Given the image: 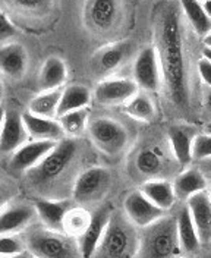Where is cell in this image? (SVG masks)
Segmentation results:
<instances>
[{
	"instance_id": "cell-35",
	"label": "cell",
	"mask_w": 211,
	"mask_h": 258,
	"mask_svg": "<svg viewBox=\"0 0 211 258\" xmlns=\"http://www.w3.org/2000/svg\"><path fill=\"white\" fill-rule=\"evenodd\" d=\"M15 34H17L15 25L12 24V21L6 16L3 11H0V43L8 41Z\"/></svg>"
},
{
	"instance_id": "cell-2",
	"label": "cell",
	"mask_w": 211,
	"mask_h": 258,
	"mask_svg": "<svg viewBox=\"0 0 211 258\" xmlns=\"http://www.w3.org/2000/svg\"><path fill=\"white\" fill-rule=\"evenodd\" d=\"M87 153L80 138H65L50 151L27 177L40 198L67 200L72 198L74 185L85 169H81Z\"/></svg>"
},
{
	"instance_id": "cell-39",
	"label": "cell",
	"mask_w": 211,
	"mask_h": 258,
	"mask_svg": "<svg viewBox=\"0 0 211 258\" xmlns=\"http://www.w3.org/2000/svg\"><path fill=\"white\" fill-rule=\"evenodd\" d=\"M8 189L5 188L3 183H0V211L8 206Z\"/></svg>"
},
{
	"instance_id": "cell-22",
	"label": "cell",
	"mask_w": 211,
	"mask_h": 258,
	"mask_svg": "<svg viewBox=\"0 0 211 258\" xmlns=\"http://www.w3.org/2000/svg\"><path fill=\"white\" fill-rule=\"evenodd\" d=\"M22 119H24L25 128H27L28 137L31 138V141L60 143L62 140L66 138L59 120L44 119V117L35 116L30 112L22 113Z\"/></svg>"
},
{
	"instance_id": "cell-12",
	"label": "cell",
	"mask_w": 211,
	"mask_h": 258,
	"mask_svg": "<svg viewBox=\"0 0 211 258\" xmlns=\"http://www.w3.org/2000/svg\"><path fill=\"white\" fill-rule=\"evenodd\" d=\"M139 93L138 85L130 78H106L94 90V100L100 106H125Z\"/></svg>"
},
{
	"instance_id": "cell-42",
	"label": "cell",
	"mask_w": 211,
	"mask_h": 258,
	"mask_svg": "<svg viewBox=\"0 0 211 258\" xmlns=\"http://www.w3.org/2000/svg\"><path fill=\"white\" fill-rule=\"evenodd\" d=\"M202 8H204L205 14H207L208 18L211 19V2H202Z\"/></svg>"
},
{
	"instance_id": "cell-40",
	"label": "cell",
	"mask_w": 211,
	"mask_h": 258,
	"mask_svg": "<svg viewBox=\"0 0 211 258\" xmlns=\"http://www.w3.org/2000/svg\"><path fill=\"white\" fill-rule=\"evenodd\" d=\"M33 254L30 251H25L22 254H18V255H0V258H31Z\"/></svg>"
},
{
	"instance_id": "cell-21",
	"label": "cell",
	"mask_w": 211,
	"mask_h": 258,
	"mask_svg": "<svg viewBox=\"0 0 211 258\" xmlns=\"http://www.w3.org/2000/svg\"><path fill=\"white\" fill-rule=\"evenodd\" d=\"M188 209L191 211L195 229L199 242L204 246L211 245V198L207 191L191 197L188 201Z\"/></svg>"
},
{
	"instance_id": "cell-36",
	"label": "cell",
	"mask_w": 211,
	"mask_h": 258,
	"mask_svg": "<svg viewBox=\"0 0 211 258\" xmlns=\"http://www.w3.org/2000/svg\"><path fill=\"white\" fill-rule=\"evenodd\" d=\"M198 77L199 81L211 90V62L204 56H201V59L198 60Z\"/></svg>"
},
{
	"instance_id": "cell-1",
	"label": "cell",
	"mask_w": 211,
	"mask_h": 258,
	"mask_svg": "<svg viewBox=\"0 0 211 258\" xmlns=\"http://www.w3.org/2000/svg\"><path fill=\"white\" fill-rule=\"evenodd\" d=\"M196 38L183 15L180 2L159 6L154 21V47L162 66L163 90L175 113L191 116L196 103L198 60L194 54Z\"/></svg>"
},
{
	"instance_id": "cell-29",
	"label": "cell",
	"mask_w": 211,
	"mask_h": 258,
	"mask_svg": "<svg viewBox=\"0 0 211 258\" xmlns=\"http://www.w3.org/2000/svg\"><path fill=\"white\" fill-rule=\"evenodd\" d=\"M183 15L186 18V22L189 24L191 30L195 35L201 40H204L211 32V19L205 14L202 3L199 2H180Z\"/></svg>"
},
{
	"instance_id": "cell-11",
	"label": "cell",
	"mask_w": 211,
	"mask_h": 258,
	"mask_svg": "<svg viewBox=\"0 0 211 258\" xmlns=\"http://www.w3.org/2000/svg\"><path fill=\"white\" fill-rule=\"evenodd\" d=\"M123 5L119 2H90L85 5V19L91 30L100 34L112 32L120 24Z\"/></svg>"
},
{
	"instance_id": "cell-31",
	"label": "cell",
	"mask_w": 211,
	"mask_h": 258,
	"mask_svg": "<svg viewBox=\"0 0 211 258\" xmlns=\"http://www.w3.org/2000/svg\"><path fill=\"white\" fill-rule=\"evenodd\" d=\"M91 217H93L91 210L75 206L66 214L65 222H63V233L78 239L91 223Z\"/></svg>"
},
{
	"instance_id": "cell-33",
	"label": "cell",
	"mask_w": 211,
	"mask_h": 258,
	"mask_svg": "<svg viewBox=\"0 0 211 258\" xmlns=\"http://www.w3.org/2000/svg\"><path fill=\"white\" fill-rule=\"evenodd\" d=\"M28 251L27 242L19 235H0V255H18Z\"/></svg>"
},
{
	"instance_id": "cell-7",
	"label": "cell",
	"mask_w": 211,
	"mask_h": 258,
	"mask_svg": "<svg viewBox=\"0 0 211 258\" xmlns=\"http://www.w3.org/2000/svg\"><path fill=\"white\" fill-rule=\"evenodd\" d=\"M112 183H113V176L107 167L103 166L87 167L78 176L74 185L72 200L77 206L93 211L103 204L101 201L109 194Z\"/></svg>"
},
{
	"instance_id": "cell-10",
	"label": "cell",
	"mask_w": 211,
	"mask_h": 258,
	"mask_svg": "<svg viewBox=\"0 0 211 258\" xmlns=\"http://www.w3.org/2000/svg\"><path fill=\"white\" fill-rule=\"evenodd\" d=\"M198 135L199 132L196 126L186 122L175 123L167 129V141L175 159L183 170L191 167L194 163V143Z\"/></svg>"
},
{
	"instance_id": "cell-5",
	"label": "cell",
	"mask_w": 211,
	"mask_h": 258,
	"mask_svg": "<svg viewBox=\"0 0 211 258\" xmlns=\"http://www.w3.org/2000/svg\"><path fill=\"white\" fill-rule=\"evenodd\" d=\"M138 258H180L178 223L173 213L166 214L156 223L139 230Z\"/></svg>"
},
{
	"instance_id": "cell-48",
	"label": "cell",
	"mask_w": 211,
	"mask_h": 258,
	"mask_svg": "<svg viewBox=\"0 0 211 258\" xmlns=\"http://www.w3.org/2000/svg\"><path fill=\"white\" fill-rule=\"evenodd\" d=\"M31 258H37V257H34V255H33V257H31Z\"/></svg>"
},
{
	"instance_id": "cell-25",
	"label": "cell",
	"mask_w": 211,
	"mask_h": 258,
	"mask_svg": "<svg viewBox=\"0 0 211 258\" xmlns=\"http://www.w3.org/2000/svg\"><path fill=\"white\" fill-rule=\"evenodd\" d=\"M139 189L154 206L167 213H170L178 204V198L172 180H163V179L148 180L141 185Z\"/></svg>"
},
{
	"instance_id": "cell-13",
	"label": "cell",
	"mask_w": 211,
	"mask_h": 258,
	"mask_svg": "<svg viewBox=\"0 0 211 258\" xmlns=\"http://www.w3.org/2000/svg\"><path fill=\"white\" fill-rule=\"evenodd\" d=\"M123 211L130 222L139 230L156 223L166 214H169L167 211L154 206L146 195L141 192V189H135L126 195L123 201Z\"/></svg>"
},
{
	"instance_id": "cell-30",
	"label": "cell",
	"mask_w": 211,
	"mask_h": 258,
	"mask_svg": "<svg viewBox=\"0 0 211 258\" xmlns=\"http://www.w3.org/2000/svg\"><path fill=\"white\" fill-rule=\"evenodd\" d=\"M123 113L129 116L130 119H135L138 122L150 123L156 117V104L148 93L141 91L130 98L129 101L123 106Z\"/></svg>"
},
{
	"instance_id": "cell-34",
	"label": "cell",
	"mask_w": 211,
	"mask_h": 258,
	"mask_svg": "<svg viewBox=\"0 0 211 258\" xmlns=\"http://www.w3.org/2000/svg\"><path fill=\"white\" fill-rule=\"evenodd\" d=\"M211 157V134H199L194 143V161H201Z\"/></svg>"
},
{
	"instance_id": "cell-20",
	"label": "cell",
	"mask_w": 211,
	"mask_h": 258,
	"mask_svg": "<svg viewBox=\"0 0 211 258\" xmlns=\"http://www.w3.org/2000/svg\"><path fill=\"white\" fill-rule=\"evenodd\" d=\"M30 140L25 128L22 113L17 109H6V117L0 135V151L2 153H15Z\"/></svg>"
},
{
	"instance_id": "cell-23",
	"label": "cell",
	"mask_w": 211,
	"mask_h": 258,
	"mask_svg": "<svg viewBox=\"0 0 211 258\" xmlns=\"http://www.w3.org/2000/svg\"><path fill=\"white\" fill-rule=\"evenodd\" d=\"M208 185H210L208 179L195 164L182 170L178 176L173 179V188H175L178 203H186L191 197L207 191Z\"/></svg>"
},
{
	"instance_id": "cell-37",
	"label": "cell",
	"mask_w": 211,
	"mask_h": 258,
	"mask_svg": "<svg viewBox=\"0 0 211 258\" xmlns=\"http://www.w3.org/2000/svg\"><path fill=\"white\" fill-rule=\"evenodd\" d=\"M202 112L208 120V125H211V90H207L202 96Z\"/></svg>"
},
{
	"instance_id": "cell-8",
	"label": "cell",
	"mask_w": 211,
	"mask_h": 258,
	"mask_svg": "<svg viewBox=\"0 0 211 258\" xmlns=\"http://www.w3.org/2000/svg\"><path fill=\"white\" fill-rule=\"evenodd\" d=\"M87 132L93 145L109 157L123 154L130 143L128 128L122 122L107 116L90 119Z\"/></svg>"
},
{
	"instance_id": "cell-17",
	"label": "cell",
	"mask_w": 211,
	"mask_h": 258,
	"mask_svg": "<svg viewBox=\"0 0 211 258\" xmlns=\"http://www.w3.org/2000/svg\"><path fill=\"white\" fill-rule=\"evenodd\" d=\"M34 207L37 211V217L40 219L43 227L63 233V222L66 214L77 204L72 198L67 200H47V198H35Z\"/></svg>"
},
{
	"instance_id": "cell-27",
	"label": "cell",
	"mask_w": 211,
	"mask_h": 258,
	"mask_svg": "<svg viewBox=\"0 0 211 258\" xmlns=\"http://www.w3.org/2000/svg\"><path fill=\"white\" fill-rule=\"evenodd\" d=\"M63 88L60 90H51V91H41L38 96H35L30 101L28 112L35 116L57 120L59 117V104L62 100Z\"/></svg>"
},
{
	"instance_id": "cell-47",
	"label": "cell",
	"mask_w": 211,
	"mask_h": 258,
	"mask_svg": "<svg viewBox=\"0 0 211 258\" xmlns=\"http://www.w3.org/2000/svg\"><path fill=\"white\" fill-rule=\"evenodd\" d=\"M208 129H210V134H211V125H208Z\"/></svg>"
},
{
	"instance_id": "cell-4",
	"label": "cell",
	"mask_w": 211,
	"mask_h": 258,
	"mask_svg": "<svg viewBox=\"0 0 211 258\" xmlns=\"http://www.w3.org/2000/svg\"><path fill=\"white\" fill-rule=\"evenodd\" d=\"M139 229L123 210H113L106 233L93 258H138Z\"/></svg>"
},
{
	"instance_id": "cell-28",
	"label": "cell",
	"mask_w": 211,
	"mask_h": 258,
	"mask_svg": "<svg viewBox=\"0 0 211 258\" xmlns=\"http://www.w3.org/2000/svg\"><path fill=\"white\" fill-rule=\"evenodd\" d=\"M91 98H93V94L88 87L80 85V84L67 85L63 88V93H62V100L59 104V117L69 112L87 109L91 103Z\"/></svg>"
},
{
	"instance_id": "cell-9",
	"label": "cell",
	"mask_w": 211,
	"mask_h": 258,
	"mask_svg": "<svg viewBox=\"0 0 211 258\" xmlns=\"http://www.w3.org/2000/svg\"><path fill=\"white\" fill-rule=\"evenodd\" d=\"M132 80L141 91L157 93L163 88L162 66L159 60L157 50L154 44L143 48L133 59L132 66Z\"/></svg>"
},
{
	"instance_id": "cell-19",
	"label": "cell",
	"mask_w": 211,
	"mask_h": 258,
	"mask_svg": "<svg viewBox=\"0 0 211 258\" xmlns=\"http://www.w3.org/2000/svg\"><path fill=\"white\" fill-rule=\"evenodd\" d=\"M133 54V43L130 40H122L112 43L94 56V68L100 74H110L122 68Z\"/></svg>"
},
{
	"instance_id": "cell-46",
	"label": "cell",
	"mask_w": 211,
	"mask_h": 258,
	"mask_svg": "<svg viewBox=\"0 0 211 258\" xmlns=\"http://www.w3.org/2000/svg\"><path fill=\"white\" fill-rule=\"evenodd\" d=\"M207 192H208V195H210V198H211V180H210V185H208V189H207Z\"/></svg>"
},
{
	"instance_id": "cell-49",
	"label": "cell",
	"mask_w": 211,
	"mask_h": 258,
	"mask_svg": "<svg viewBox=\"0 0 211 258\" xmlns=\"http://www.w3.org/2000/svg\"><path fill=\"white\" fill-rule=\"evenodd\" d=\"M180 258H186V257H180Z\"/></svg>"
},
{
	"instance_id": "cell-6",
	"label": "cell",
	"mask_w": 211,
	"mask_h": 258,
	"mask_svg": "<svg viewBox=\"0 0 211 258\" xmlns=\"http://www.w3.org/2000/svg\"><path fill=\"white\" fill-rule=\"evenodd\" d=\"M27 249L37 258H82L78 241L46 227L33 229L24 238Z\"/></svg>"
},
{
	"instance_id": "cell-3",
	"label": "cell",
	"mask_w": 211,
	"mask_h": 258,
	"mask_svg": "<svg viewBox=\"0 0 211 258\" xmlns=\"http://www.w3.org/2000/svg\"><path fill=\"white\" fill-rule=\"evenodd\" d=\"M183 169L175 159L166 138H151L139 145L129 159V172L133 179L141 180H170Z\"/></svg>"
},
{
	"instance_id": "cell-38",
	"label": "cell",
	"mask_w": 211,
	"mask_h": 258,
	"mask_svg": "<svg viewBox=\"0 0 211 258\" xmlns=\"http://www.w3.org/2000/svg\"><path fill=\"white\" fill-rule=\"evenodd\" d=\"M195 166L205 175V177L208 179V182L211 180V157L210 159H205V160L196 161Z\"/></svg>"
},
{
	"instance_id": "cell-45",
	"label": "cell",
	"mask_w": 211,
	"mask_h": 258,
	"mask_svg": "<svg viewBox=\"0 0 211 258\" xmlns=\"http://www.w3.org/2000/svg\"><path fill=\"white\" fill-rule=\"evenodd\" d=\"M3 96H5V88H3V81L0 78V106H2V101H3Z\"/></svg>"
},
{
	"instance_id": "cell-43",
	"label": "cell",
	"mask_w": 211,
	"mask_h": 258,
	"mask_svg": "<svg viewBox=\"0 0 211 258\" xmlns=\"http://www.w3.org/2000/svg\"><path fill=\"white\" fill-rule=\"evenodd\" d=\"M202 44H204V47L205 48H210L211 50V32L207 35V37H205V38H204V40H202Z\"/></svg>"
},
{
	"instance_id": "cell-16",
	"label": "cell",
	"mask_w": 211,
	"mask_h": 258,
	"mask_svg": "<svg viewBox=\"0 0 211 258\" xmlns=\"http://www.w3.org/2000/svg\"><path fill=\"white\" fill-rule=\"evenodd\" d=\"M56 145L57 143H51V141H28L12 154L9 160L11 170L15 173L27 175L49 156L50 151Z\"/></svg>"
},
{
	"instance_id": "cell-26",
	"label": "cell",
	"mask_w": 211,
	"mask_h": 258,
	"mask_svg": "<svg viewBox=\"0 0 211 258\" xmlns=\"http://www.w3.org/2000/svg\"><path fill=\"white\" fill-rule=\"evenodd\" d=\"M67 80V68L63 59L57 56H50L41 66L38 84L41 91L60 90Z\"/></svg>"
},
{
	"instance_id": "cell-24",
	"label": "cell",
	"mask_w": 211,
	"mask_h": 258,
	"mask_svg": "<svg viewBox=\"0 0 211 258\" xmlns=\"http://www.w3.org/2000/svg\"><path fill=\"white\" fill-rule=\"evenodd\" d=\"M28 68V53L24 46L9 43L0 47V72L12 80H19L25 75Z\"/></svg>"
},
{
	"instance_id": "cell-32",
	"label": "cell",
	"mask_w": 211,
	"mask_h": 258,
	"mask_svg": "<svg viewBox=\"0 0 211 258\" xmlns=\"http://www.w3.org/2000/svg\"><path fill=\"white\" fill-rule=\"evenodd\" d=\"M57 120L65 132L66 138H81L82 134L88 129L90 110L87 107V109L75 110V112H69L60 116Z\"/></svg>"
},
{
	"instance_id": "cell-44",
	"label": "cell",
	"mask_w": 211,
	"mask_h": 258,
	"mask_svg": "<svg viewBox=\"0 0 211 258\" xmlns=\"http://www.w3.org/2000/svg\"><path fill=\"white\" fill-rule=\"evenodd\" d=\"M202 56H204L205 59H208V60L211 62V50L210 48L202 47Z\"/></svg>"
},
{
	"instance_id": "cell-14",
	"label": "cell",
	"mask_w": 211,
	"mask_h": 258,
	"mask_svg": "<svg viewBox=\"0 0 211 258\" xmlns=\"http://www.w3.org/2000/svg\"><path fill=\"white\" fill-rule=\"evenodd\" d=\"M91 213H93L91 223L87 227V230L77 239L82 258H93V255L96 254L98 245H100V242L106 233V229L109 226L113 209L110 204H101L100 207L93 210Z\"/></svg>"
},
{
	"instance_id": "cell-15",
	"label": "cell",
	"mask_w": 211,
	"mask_h": 258,
	"mask_svg": "<svg viewBox=\"0 0 211 258\" xmlns=\"http://www.w3.org/2000/svg\"><path fill=\"white\" fill-rule=\"evenodd\" d=\"M173 214L176 217L178 223V236L180 243L182 257L198 258L201 254L202 245L199 242L196 229H195L194 220L191 216V211L188 209L186 203H178L173 209Z\"/></svg>"
},
{
	"instance_id": "cell-18",
	"label": "cell",
	"mask_w": 211,
	"mask_h": 258,
	"mask_svg": "<svg viewBox=\"0 0 211 258\" xmlns=\"http://www.w3.org/2000/svg\"><path fill=\"white\" fill-rule=\"evenodd\" d=\"M35 217L34 204H8L0 211V235H18L33 225Z\"/></svg>"
},
{
	"instance_id": "cell-41",
	"label": "cell",
	"mask_w": 211,
	"mask_h": 258,
	"mask_svg": "<svg viewBox=\"0 0 211 258\" xmlns=\"http://www.w3.org/2000/svg\"><path fill=\"white\" fill-rule=\"evenodd\" d=\"M5 117H6V109L3 106H0V135H2V129H3V123H5Z\"/></svg>"
}]
</instances>
